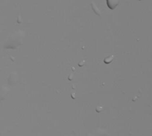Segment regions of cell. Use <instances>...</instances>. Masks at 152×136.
<instances>
[{
    "label": "cell",
    "mask_w": 152,
    "mask_h": 136,
    "mask_svg": "<svg viewBox=\"0 0 152 136\" xmlns=\"http://www.w3.org/2000/svg\"><path fill=\"white\" fill-rule=\"evenodd\" d=\"M119 0H107V5L109 7L110 9L113 10L119 5Z\"/></svg>",
    "instance_id": "6da1fadb"
},
{
    "label": "cell",
    "mask_w": 152,
    "mask_h": 136,
    "mask_svg": "<svg viewBox=\"0 0 152 136\" xmlns=\"http://www.w3.org/2000/svg\"><path fill=\"white\" fill-rule=\"evenodd\" d=\"M93 5V11H96V14H100V12H99V8H98L96 6V5H93H93Z\"/></svg>",
    "instance_id": "7a4b0ae2"
}]
</instances>
